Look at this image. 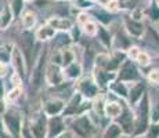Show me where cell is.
I'll return each mask as SVG.
<instances>
[{
	"label": "cell",
	"mask_w": 159,
	"mask_h": 138,
	"mask_svg": "<svg viewBox=\"0 0 159 138\" xmlns=\"http://www.w3.org/2000/svg\"><path fill=\"white\" fill-rule=\"evenodd\" d=\"M48 54L50 53L47 51V48L40 50L35 62H33L32 68L29 69L26 80L29 83V91L32 94H38L44 86V73H46V66H47L48 62Z\"/></svg>",
	"instance_id": "cell-1"
},
{
	"label": "cell",
	"mask_w": 159,
	"mask_h": 138,
	"mask_svg": "<svg viewBox=\"0 0 159 138\" xmlns=\"http://www.w3.org/2000/svg\"><path fill=\"white\" fill-rule=\"evenodd\" d=\"M66 124L69 127L68 130H71L75 134V137L78 138H93L98 131V127L94 123L89 112L66 119Z\"/></svg>",
	"instance_id": "cell-2"
},
{
	"label": "cell",
	"mask_w": 159,
	"mask_h": 138,
	"mask_svg": "<svg viewBox=\"0 0 159 138\" xmlns=\"http://www.w3.org/2000/svg\"><path fill=\"white\" fill-rule=\"evenodd\" d=\"M149 108H151V97L147 93L143 100L134 106V116H136V124H134L133 138H141L145 134L148 126L151 124L149 119Z\"/></svg>",
	"instance_id": "cell-3"
},
{
	"label": "cell",
	"mask_w": 159,
	"mask_h": 138,
	"mask_svg": "<svg viewBox=\"0 0 159 138\" xmlns=\"http://www.w3.org/2000/svg\"><path fill=\"white\" fill-rule=\"evenodd\" d=\"M3 126H4V133L11 138H21V130H22L24 122V113L18 109H14L8 106V109L2 115Z\"/></svg>",
	"instance_id": "cell-4"
},
{
	"label": "cell",
	"mask_w": 159,
	"mask_h": 138,
	"mask_svg": "<svg viewBox=\"0 0 159 138\" xmlns=\"http://www.w3.org/2000/svg\"><path fill=\"white\" fill-rule=\"evenodd\" d=\"M20 51L22 53L24 58L26 61V65H28V70L32 68L33 62H35L38 54H35V48H38L40 46V43L36 42L35 35L30 30H22L20 33V39H18V44H15Z\"/></svg>",
	"instance_id": "cell-5"
},
{
	"label": "cell",
	"mask_w": 159,
	"mask_h": 138,
	"mask_svg": "<svg viewBox=\"0 0 159 138\" xmlns=\"http://www.w3.org/2000/svg\"><path fill=\"white\" fill-rule=\"evenodd\" d=\"M90 110H91V101L84 100L79 93L73 91L71 97H69V100L65 104V109H64L62 116L65 119H71V118H75V116L87 113Z\"/></svg>",
	"instance_id": "cell-6"
},
{
	"label": "cell",
	"mask_w": 159,
	"mask_h": 138,
	"mask_svg": "<svg viewBox=\"0 0 159 138\" xmlns=\"http://www.w3.org/2000/svg\"><path fill=\"white\" fill-rule=\"evenodd\" d=\"M73 91L79 93L84 100L93 101L96 100L100 94H102V91L98 88V86L96 84L94 79L90 76H82L80 79H78L76 82H73Z\"/></svg>",
	"instance_id": "cell-7"
},
{
	"label": "cell",
	"mask_w": 159,
	"mask_h": 138,
	"mask_svg": "<svg viewBox=\"0 0 159 138\" xmlns=\"http://www.w3.org/2000/svg\"><path fill=\"white\" fill-rule=\"evenodd\" d=\"M144 76H143L140 68L130 60H125L123 64L119 66V69L116 70V80L127 83V84H133L140 80H143Z\"/></svg>",
	"instance_id": "cell-8"
},
{
	"label": "cell",
	"mask_w": 159,
	"mask_h": 138,
	"mask_svg": "<svg viewBox=\"0 0 159 138\" xmlns=\"http://www.w3.org/2000/svg\"><path fill=\"white\" fill-rule=\"evenodd\" d=\"M26 124L32 131L35 138H46V133H47V116L43 113L40 108L33 110L28 116Z\"/></svg>",
	"instance_id": "cell-9"
},
{
	"label": "cell",
	"mask_w": 159,
	"mask_h": 138,
	"mask_svg": "<svg viewBox=\"0 0 159 138\" xmlns=\"http://www.w3.org/2000/svg\"><path fill=\"white\" fill-rule=\"evenodd\" d=\"M116 123L122 128L123 137H133L134 134V124H136V116H134V109L127 105V102L123 104V110L120 116L116 119Z\"/></svg>",
	"instance_id": "cell-10"
},
{
	"label": "cell",
	"mask_w": 159,
	"mask_h": 138,
	"mask_svg": "<svg viewBox=\"0 0 159 138\" xmlns=\"http://www.w3.org/2000/svg\"><path fill=\"white\" fill-rule=\"evenodd\" d=\"M122 28H123V30L131 39L140 40V39L144 36L147 25L144 21L133 20L127 13H123V15H122Z\"/></svg>",
	"instance_id": "cell-11"
},
{
	"label": "cell",
	"mask_w": 159,
	"mask_h": 138,
	"mask_svg": "<svg viewBox=\"0 0 159 138\" xmlns=\"http://www.w3.org/2000/svg\"><path fill=\"white\" fill-rule=\"evenodd\" d=\"M126 57L127 60L133 61L139 68H148V66L152 65V55L151 53H148L147 50H144L143 47H139V46L133 44L130 46L126 50Z\"/></svg>",
	"instance_id": "cell-12"
},
{
	"label": "cell",
	"mask_w": 159,
	"mask_h": 138,
	"mask_svg": "<svg viewBox=\"0 0 159 138\" xmlns=\"http://www.w3.org/2000/svg\"><path fill=\"white\" fill-rule=\"evenodd\" d=\"M66 101L64 98L58 96H50L42 102L40 109L47 118H53V116H62L64 109H65Z\"/></svg>",
	"instance_id": "cell-13"
},
{
	"label": "cell",
	"mask_w": 159,
	"mask_h": 138,
	"mask_svg": "<svg viewBox=\"0 0 159 138\" xmlns=\"http://www.w3.org/2000/svg\"><path fill=\"white\" fill-rule=\"evenodd\" d=\"M66 83L65 76H64L62 66L54 65L51 62H47L46 66V73H44V84H47L50 88H57Z\"/></svg>",
	"instance_id": "cell-14"
},
{
	"label": "cell",
	"mask_w": 159,
	"mask_h": 138,
	"mask_svg": "<svg viewBox=\"0 0 159 138\" xmlns=\"http://www.w3.org/2000/svg\"><path fill=\"white\" fill-rule=\"evenodd\" d=\"M10 66H11V70L15 73V75H18L21 79L24 80V83L26 82V79H28V65H26V61L25 58H24L22 53L20 51V48L15 46L14 50H13V54H11V61H10Z\"/></svg>",
	"instance_id": "cell-15"
},
{
	"label": "cell",
	"mask_w": 159,
	"mask_h": 138,
	"mask_svg": "<svg viewBox=\"0 0 159 138\" xmlns=\"http://www.w3.org/2000/svg\"><path fill=\"white\" fill-rule=\"evenodd\" d=\"M147 93H148V90H147V82H145V79H143V80L130 84V87H129V96H127V100H126L127 105L131 106V108H134V106H136L137 104H139L140 101L143 100V97H144Z\"/></svg>",
	"instance_id": "cell-16"
},
{
	"label": "cell",
	"mask_w": 159,
	"mask_h": 138,
	"mask_svg": "<svg viewBox=\"0 0 159 138\" xmlns=\"http://www.w3.org/2000/svg\"><path fill=\"white\" fill-rule=\"evenodd\" d=\"M91 78L94 79L96 84L102 93H107V88L114 80H116V72H107L104 69L94 68L91 69Z\"/></svg>",
	"instance_id": "cell-17"
},
{
	"label": "cell",
	"mask_w": 159,
	"mask_h": 138,
	"mask_svg": "<svg viewBox=\"0 0 159 138\" xmlns=\"http://www.w3.org/2000/svg\"><path fill=\"white\" fill-rule=\"evenodd\" d=\"M68 130V124H66V119L64 116H53V118H47V133L46 138H56L58 136Z\"/></svg>",
	"instance_id": "cell-18"
},
{
	"label": "cell",
	"mask_w": 159,
	"mask_h": 138,
	"mask_svg": "<svg viewBox=\"0 0 159 138\" xmlns=\"http://www.w3.org/2000/svg\"><path fill=\"white\" fill-rule=\"evenodd\" d=\"M89 14L91 15V18H93L97 24H100V25H102V26H107V28L111 26L116 20L115 14H111L109 11H107L105 8L100 7V6H94L93 8H90Z\"/></svg>",
	"instance_id": "cell-19"
},
{
	"label": "cell",
	"mask_w": 159,
	"mask_h": 138,
	"mask_svg": "<svg viewBox=\"0 0 159 138\" xmlns=\"http://www.w3.org/2000/svg\"><path fill=\"white\" fill-rule=\"evenodd\" d=\"M46 22L53 28L56 32H69L75 25V21L65 15H51L46 20Z\"/></svg>",
	"instance_id": "cell-20"
},
{
	"label": "cell",
	"mask_w": 159,
	"mask_h": 138,
	"mask_svg": "<svg viewBox=\"0 0 159 138\" xmlns=\"http://www.w3.org/2000/svg\"><path fill=\"white\" fill-rule=\"evenodd\" d=\"M126 101L120 100H108L107 98L105 105H104V116L108 120H116L120 116L122 110H123V104Z\"/></svg>",
	"instance_id": "cell-21"
},
{
	"label": "cell",
	"mask_w": 159,
	"mask_h": 138,
	"mask_svg": "<svg viewBox=\"0 0 159 138\" xmlns=\"http://www.w3.org/2000/svg\"><path fill=\"white\" fill-rule=\"evenodd\" d=\"M56 30L53 29L47 22H43L40 25H38L33 30V35H35V39L38 43L40 44H46V43H50L56 36Z\"/></svg>",
	"instance_id": "cell-22"
},
{
	"label": "cell",
	"mask_w": 159,
	"mask_h": 138,
	"mask_svg": "<svg viewBox=\"0 0 159 138\" xmlns=\"http://www.w3.org/2000/svg\"><path fill=\"white\" fill-rule=\"evenodd\" d=\"M96 39L107 51L112 50V47H114V35H112V32L107 26H102V25L98 24V29H97V33H96Z\"/></svg>",
	"instance_id": "cell-23"
},
{
	"label": "cell",
	"mask_w": 159,
	"mask_h": 138,
	"mask_svg": "<svg viewBox=\"0 0 159 138\" xmlns=\"http://www.w3.org/2000/svg\"><path fill=\"white\" fill-rule=\"evenodd\" d=\"M129 87H130V84H127V83L119 82V80H114L111 84L108 86L107 93H111L112 96H115L116 100L126 101L127 96H129Z\"/></svg>",
	"instance_id": "cell-24"
},
{
	"label": "cell",
	"mask_w": 159,
	"mask_h": 138,
	"mask_svg": "<svg viewBox=\"0 0 159 138\" xmlns=\"http://www.w3.org/2000/svg\"><path fill=\"white\" fill-rule=\"evenodd\" d=\"M62 70H64L65 80L73 83L83 76V64H82L80 61H75V62L69 64L68 66L62 68Z\"/></svg>",
	"instance_id": "cell-25"
},
{
	"label": "cell",
	"mask_w": 159,
	"mask_h": 138,
	"mask_svg": "<svg viewBox=\"0 0 159 138\" xmlns=\"http://www.w3.org/2000/svg\"><path fill=\"white\" fill-rule=\"evenodd\" d=\"M20 20H21V25H22L24 30H30V32H33L35 28L38 26V14L33 10H28V8H26V10L21 14Z\"/></svg>",
	"instance_id": "cell-26"
},
{
	"label": "cell",
	"mask_w": 159,
	"mask_h": 138,
	"mask_svg": "<svg viewBox=\"0 0 159 138\" xmlns=\"http://www.w3.org/2000/svg\"><path fill=\"white\" fill-rule=\"evenodd\" d=\"M50 43L53 44V50H62V48L69 47V46L73 44L68 32H57L54 39Z\"/></svg>",
	"instance_id": "cell-27"
},
{
	"label": "cell",
	"mask_w": 159,
	"mask_h": 138,
	"mask_svg": "<svg viewBox=\"0 0 159 138\" xmlns=\"http://www.w3.org/2000/svg\"><path fill=\"white\" fill-rule=\"evenodd\" d=\"M144 18L154 25L159 24V4L157 2H148V4L144 6Z\"/></svg>",
	"instance_id": "cell-28"
},
{
	"label": "cell",
	"mask_w": 159,
	"mask_h": 138,
	"mask_svg": "<svg viewBox=\"0 0 159 138\" xmlns=\"http://www.w3.org/2000/svg\"><path fill=\"white\" fill-rule=\"evenodd\" d=\"M123 133H122V128L119 127V124L115 120H111L108 124L104 127L101 138H122Z\"/></svg>",
	"instance_id": "cell-29"
},
{
	"label": "cell",
	"mask_w": 159,
	"mask_h": 138,
	"mask_svg": "<svg viewBox=\"0 0 159 138\" xmlns=\"http://www.w3.org/2000/svg\"><path fill=\"white\" fill-rule=\"evenodd\" d=\"M61 51V58H62V68L68 66L69 64L75 62V61H79L78 57H76V50H75V44L69 46V47L62 48Z\"/></svg>",
	"instance_id": "cell-30"
},
{
	"label": "cell",
	"mask_w": 159,
	"mask_h": 138,
	"mask_svg": "<svg viewBox=\"0 0 159 138\" xmlns=\"http://www.w3.org/2000/svg\"><path fill=\"white\" fill-rule=\"evenodd\" d=\"M22 86H15V87H10L8 90H6V102L8 104V106L15 104L21 97H22Z\"/></svg>",
	"instance_id": "cell-31"
},
{
	"label": "cell",
	"mask_w": 159,
	"mask_h": 138,
	"mask_svg": "<svg viewBox=\"0 0 159 138\" xmlns=\"http://www.w3.org/2000/svg\"><path fill=\"white\" fill-rule=\"evenodd\" d=\"M14 20L15 18H14L13 13H11L10 7H8V6H4L3 10L0 11V24H2V30L7 29V28L14 22Z\"/></svg>",
	"instance_id": "cell-32"
},
{
	"label": "cell",
	"mask_w": 159,
	"mask_h": 138,
	"mask_svg": "<svg viewBox=\"0 0 159 138\" xmlns=\"http://www.w3.org/2000/svg\"><path fill=\"white\" fill-rule=\"evenodd\" d=\"M7 6L10 7V10H11V13H13L15 20H17V18H20L21 14H22L24 11L26 10L25 0H8Z\"/></svg>",
	"instance_id": "cell-33"
},
{
	"label": "cell",
	"mask_w": 159,
	"mask_h": 138,
	"mask_svg": "<svg viewBox=\"0 0 159 138\" xmlns=\"http://www.w3.org/2000/svg\"><path fill=\"white\" fill-rule=\"evenodd\" d=\"M14 47H15L14 43H4V44L0 46V62L10 64Z\"/></svg>",
	"instance_id": "cell-34"
},
{
	"label": "cell",
	"mask_w": 159,
	"mask_h": 138,
	"mask_svg": "<svg viewBox=\"0 0 159 138\" xmlns=\"http://www.w3.org/2000/svg\"><path fill=\"white\" fill-rule=\"evenodd\" d=\"M97 29H98V24H97L94 20H90L89 22H86L80 28L82 33H83L84 36H87V38H96Z\"/></svg>",
	"instance_id": "cell-35"
},
{
	"label": "cell",
	"mask_w": 159,
	"mask_h": 138,
	"mask_svg": "<svg viewBox=\"0 0 159 138\" xmlns=\"http://www.w3.org/2000/svg\"><path fill=\"white\" fill-rule=\"evenodd\" d=\"M145 82L151 83L154 86H159V66L157 68H151L147 72V75L144 76Z\"/></svg>",
	"instance_id": "cell-36"
},
{
	"label": "cell",
	"mask_w": 159,
	"mask_h": 138,
	"mask_svg": "<svg viewBox=\"0 0 159 138\" xmlns=\"http://www.w3.org/2000/svg\"><path fill=\"white\" fill-rule=\"evenodd\" d=\"M91 18V15L89 14V11H79L78 14L75 15V25H78L79 28H82L86 22H89Z\"/></svg>",
	"instance_id": "cell-37"
},
{
	"label": "cell",
	"mask_w": 159,
	"mask_h": 138,
	"mask_svg": "<svg viewBox=\"0 0 159 138\" xmlns=\"http://www.w3.org/2000/svg\"><path fill=\"white\" fill-rule=\"evenodd\" d=\"M72 6L79 11H89L90 8H93L96 4L90 3L89 0H72Z\"/></svg>",
	"instance_id": "cell-38"
},
{
	"label": "cell",
	"mask_w": 159,
	"mask_h": 138,
	"mask_svg": "<svg viewBox=\"0 0 159 138\" xmlns=\"http://www.w3.org/2000/svg\"><path fill=\"white\" fill-rule=\"evenodd\" d=\"M105 8L107 11H109L111 14H118V13H120L122 11V6H120V0H109L108 2V4L105 6Z\"/></svg>",
	"instance_id": "cell-39"
},
{
	"label": "cell",
	"mask_w": 159,
	"mask_h": 138,
	"mask_svg": "<svg viewBox=\"0 0 159 138\" xmlns=\"http://www.w3.org/2000/svg\"><path fill=\"white\" fill-rule=\"evenodd\" d=\"M144 138H159V124L158 123H151L147 128L145 134L143 136Z\"/></svg>",
	"instance_id": "cell-40"
},
{
	"label": "cell",
	"mask_w": 159,
	"mask_h": 138,
	"mask_svg": "<svg viewBox=\"0 0 159 138\" xmlns=\"http://www.w3.org/2000/svg\"><path fill=\"white\" fill-rule=\"evenodd\" d=\"M149 119H151V123H159V102H151Z\"/></svg>",
	"instance_id": "cell-41"
},
{
	"label": "cell",
	"mask_w": 159,
	"mask_h": 138,
	"mask_svg": "<svg viewBox=\"0 0 159 138\" xmlns=\"http://www.w3.org/2000/svg\"><path fill=\"white\" fill-rule=\"evenodd\" d=\"M69 36H71V39H72V43L73 44H78L79 42H80V38H82V30H80V28H79L78 25H73V28L71 30H69Z\"/></svg>",
	"instance_id": "cell-42"
},
{
	"label": "cell",
	"mask_w": 159,
	"mask_h": 138,
	"mask_svg": "<svg viewBox=\"0 0 159 138\" xmlns=\"http://www.w3.org/2000/svg\"><path fill=\"white\" fill-rule=\"evenodd\" d=\"M10 73H11V66H10V64L0 62V79L7 78Z\"/></svg>",
	"instance_id": "cell-43"
},
{
	"label": "cell",
	"mask_w": 159,
	"mask_h": 138,
	"mask_svg": "<svg viewBox=\"0 0 159 138\" xmlns=\"http://www.w3.org/2000/svg\"><path fill=\"white\" fill-rule=\"evenodd\" d=\"M21 138H35L32 134V131H30V128L28 127V124H26V120L24 122L22 130H21Z\"/></svg>",
	"instance_id": "cell-44"
},
{
	"label": "cell",
	"mask_w": 159,
	"mask_h": 138,
	"mask_svg": "<svg viewBox=\"0 0 159 138\" xmlns=\"http://www.w3.org/2000/svg\"><path fill=\"white\" fill-rule=\"evenodd\" d=\"M6 86H4V82L3 79H0V101L6 100Z\"/></svg>",
	"instance_id": "cell-45"
},
{
	"label": "cell",
	"mask_w": 159,
	"mask_h": 138,
	"mask_svg": "<svg viewBox=\"0 0 159 138\" xmlns=\"http://www.w3.org/2000/svg\"><path fill=\"white\" fill-rule=\"evenodd\" d=\"M56 138H76V137H75V134H73L71 130H66V131H64L61 136H58Z\"/></svg>",
	"instance_id": "cell-46"
},
{
	"label": "cell",
	"mask_w": 159,
	"mask_h": 138,
	"mask_svg": "<svg viewBox=\"0 0 159 138\" xmlns=\"http://www.w3.org/2000/svg\"><path fill=\"white\" fill-rule=\"evenodd\" d=\"M109 0H96V6H100V7H105L108 4Z\"/></svg>",
	"instance_id": "cell-47"
},
{
	"label": "cell",
	"mask_w": 159,
	"mask_h": 138,
	"mask_svg": "<svg viewBox=\"0 0 159 138\" xmlns=\"http://www.w3.org/2000/svg\"><path fill=\"white\" fill-rule=\"evenodd\" d=\"M33 2H36V0H25V3H33Z\"/></svg>",
	"instance_id": "cell-48"
},
{
	"label": "cell",
	"mask_w": 159,
	"mask_h": 138,
	"mask_svg": "<svg viewBox=\"0 0 159 138\" xmlns=\"http://www.w3.org/2000/svg\"><path fill=\"white\" fill-rule=\"evenodd\" d=\"M57 2H72V0H57Z\"/></svg>",
	"instance_id": "cell-49"
},
{
	"label": "cell",
	"mask_w": 159,
	"mask_h": 138,
	"mask_svg": "<svg viewBox=\"0 0 159 138\" xmlns=\"http://www.w3.org/2000/svg\"><path fill=\"white\" fill-rule=\"evenodd\" d=\"M2 44H4V43H3V40H2V36H0V46Z\"/></svg>",
	"instance_id": "cell-50"
},
{
	"label": "cell",
	"mask_w": 159,
	"mask_h": 138,
	"mask_svg": "<svg viewBox=\"0 0 159 138\" xmlns=\"http://www.w3.org/2000/svg\"><path fill=\"white\" fill-rule=\"evenodd\" d=\"M0 30H2V24H0Z\"/></svg>",
	"instance_id": "cell-51"
},
{
	"label": "cell",
	"mask_w": 159,
	"mask_h": 138,
	"mask_svg": "<svg viewBox=\"0 0 159 138\" xmlns=\"http://www.w3.org/2000/svg\"><path fill=\"white\" fill-rule=\"evenodd\" d=\"M157 3H158V4H159V0H157Z\"/></svg>",
	"instance_id": "cell-52"
},
{
	"label": "cell",
	"mask_w": 159,
	"mask_h": 138,
	"mask_svg": "<svg viewBox=\"0 0 159 138\" xmlns=\"http://www.w3.org/2000/svg\"><path fill=\"white\" fill-rule=\"evenodd\" d=\"M0 138H2V137H0Z\"/></svg>",
	"instance_id": "cell-53"
},
{
	"label": "cell",
	"mask_w": 159,
	"mask_h": 138,
	"mask_svg": "<svg viewBox=\"0 0 159 138\" xmlns=\"http://www.w3.org/2000/svg\"><path fill=\"white\" fill-rule=\"evenodd\" d=\"M158 124H159V123H158Z\"/></svg>",
	"instance_id": "cell-54"
}]
</instances>
